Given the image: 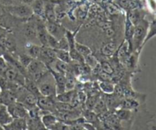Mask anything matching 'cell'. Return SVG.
Instances as JSON below:
<instances>
[{
	"mask_svg": "<svg viewBox=\"0 0 156 130\" xmlns=\"http://www.w3.org/2000/svg\"><path fill=\"white\" fill-rule=\"evenodd\" d=\"M115 115L120 121H129L132 117V110L120 107L116 110Z\"/></svg>",
	"mask_w": 156,
	"mask_h": 130,
	"instance_id": "21",
	"label": "cell"
},
{
	"mask_svg": "<svg viewBox=\"0 0 156 130\" xmlns=\"http://www.w3.org/2000/svg\"><path fill=\"white\" fill-rule=\"evenodd\" d=\"M26 49L27 50V54L31 57L33 59H36L39 57L40 53H41V46L36 45V44H31V43H27L25 45Z\"/></svg>",
	"mask_w": 156,
	"mask_h": 130,
	"instance_id": "23",
	"label": "cell"
},
{
	"mask_svg": "<svg viewBox=\"0 0 156 130\" xmlns=\"http://www.w3.org/2000/svg\"><path fill=\"white\" fill-rule=\"evenodd\" d=\"M76 91L74 90H66V91L62 92V93L56 94V101L58 102H67V103H70V102L73 99V96H74Z\"/></svg>",
	"mask_w": 156,
	"mask_h": 130,
	"instance_id": "18",
	"label": "cell"
},
{
	"mask_svg": "<svg viewBox=\"0 0 156 130\" xmlns=\"http://www.w3.org/2000/svg\"><path fill=\"white\" fill-rule=\"evenodd\" d=\"M83 118L85 119V120L86 122H90V123L93 124L94 125V123H97V122H99V119L98 118V115L96 114L94 112L91 111V110H88L87 111H85L84 113V116Z\"/></svg>",
	"mask_w": 156,
	"mask_h": 130,
	"instance_id": "28",
	"label": "cell"
},
{
	"mask_svg": "<svg viewBox=\"0 0 156 130\" xmlns=\"http://www.w3.org/2000/svg\"><path fill=\"white\" fill-rule=\"evenodd\" d=\"M3 129H4V128H3V126H2V125H0V130H3Z\"/></svg>",
	"mask_w": 156,
	"mask_h": 130,
	"instance_id": "41",
	"label": "cell"
},
{
	"mask_svg": "<svg viewBox=\"0 0 156 130\" xmlns=\"http://www.w3.org/2000/svg\"><path fill=\"white\" fill-rule=\"evenodd\" d=\"M48 73L45 76H43L42 78H41L36 83L37 84L40 93H41V94L42 96L56 97V85H55V81L53 82L52 80H50L49 77H47Z\"/></svg>",
	"mask_w": 156,
	"mask_h": 130,
	"instance_id": "3",
	"label": "cell"
},
{
	"mask_svg": "<svg viewBox=\"0 0 156 130\" xmlns=\"http://www.w3.org/2000/svg\"><path fill=\"white\" fill-rule=\"evenodd\" d=\"M117 44L114 41H110V42L106 43L102 46L101 49V52L103 55L106 57L112 56L114 54V52L117 50Z\"/></svg>",
	"mask_w": 156,
	"mask_h": 130,
	"instance_id": "19",
	"label": "cell"
},
{
	"mask_svg": "<svg viewBox=\"0 0 156 130\" xmlns=\"http://www.w3.org/2000/svg\"><path fill=\"white\" fill-rule=\"evenodd\" d=\"M4 9L13 16L19 18H30L34 13L30 5L18 2L9 6H4Z\"/></svg>",
	"mask_w": 156,
	"mask_h": 130,
	"instance_id": "2",
	"label": "cell"
},
{
	"mask_svg": "<svg viewBox=\"0 0 156 130\" xmlns=\"http://www.w3.org/2000/svg\"><path fill=\"white\" fill-rule=\"evenodd\" d=\"M8 67H9V63L7 62L5 58L2 56H0V76L3 74Z\"/></svg>",
	"mask_w": 156,
	"mask_h": 130,
	"instance_id": "37",
	"label": "cell"
},
{
	"mask_svg": "<svg viewBox=\"0 0 156 130\" xmlns=\"http://www.w3.org/2000/svg\"><path fill=\"white\" fill-rule=\"evenodd\" d=\"M5 130H26L27 119L26 118H13L12 122L3 126Z\"/></svg>",
	"mask_w": 156,
	"mask_h": 130,
	"instance_id": "9",
	"label": "cell"
},
{
	"mask_svg": "<svg viewBox=\"0 0 156 130\" xmlns=\"http://www.w3.org/2000/svg\"><path fill=\"white\" fill-rule=\"evenodd\" d=\"M44 18L47 21H56V11L52 3H47L44 6Z\"/></svg>",
	"mask_w": 156,
	"mask_h": 130,
	"instance_id": "16",
	"label": "cell"
},
{
	"mask_svg": "<svg viewBox=\"0 0 156 130\" xmlns=\"http://www.w3.org/2000/svg\"><path fill=\"white\" fill-rule=\"evenodd\" d=\"M75 49H76L82 56H83L84 58L86 57L87 55L91 54V49L89 48V47H88V46L85 45V44H81V43L79 42H77V41L75 42Z\"/></svg>",
	"mask_w": 156,
	"mask_h": 130,
	"instance_id": "27",
	"label": "cell"
},
{
	"mask_svg": "<svg viewBox=\"0 0 156 130\" xmlns=\"http://www.w3.org/2000/svg\"><path fill=\"white\" fill-rule=\"evenodd\" d=\"M101 67L102 71L105 72V73H108L110 75H112L114 73V69L112 67L111 64H109L107 61H103V62L101 63Z\"/></svg>",
	"mask_w": 156,
	"mask_h": 130,
	"instance_id": "34",
	"label": "cell"
},
{
	"mask_svg": "<svg viewBox=\"0 0 156 130\" xmlns=\"http://www.w3.org/2000/svg\"><path fill=\"white\" fill-rule=\"evenodd\" d=\"M37 59H39L47 66H50L56 60L55 49L48 46H41V53Z\"/></svg>",
	"mask_w": 156,
	"mask_h": 130,
	"instance_id": "5",
	"label": "cell"
},
{
	"mask_svg": "<svg viewBox=\"0 0 156 130\" xmlns=\"http://www.w3.org/2000/svg\"><path fill=\"white\" fill-rule=\"evenodd\" d=\"M41 122L46 128V129H52L53 125L58 121L56 115L53 113H47L41 116Z\"/></svg>",
	"mask_w": 156,
	"mask_h": 130,
	"instance_id": "11",
	"label": "cell"
},
{
	"mask_svg": "<svg viewBox=\"0 0 156 130\" xmlns=\"http://www.w3.org/2000/svg\"><path fill=\"white\" fill-rule=\"evenodd\" d=\"M55 62V68H56V71H59L60 73H62L65 74L69 70V64L64 62V61H60L59 59H56Z\"/></svg>",
	"mask_w": 156,
	"mask_h": 130,
	"instance_id": "30",
	"label": "cell"
},
{
	"mask_svg": "<svg viewBox=\"0 0 156 130\" xmlns=\"http://www.w3.org/2000/svg\"><path fill=\"white\" fill-rule=\"evenodd\" d=\"M47 46H48V47H52V48H54V49L57 48L58 39L49 33H48V35H47Z\"/></svg>",
	"mask_w": 156,
	"mask_h": 130,
	"instance_id": "36",
	"label": "cell"
},
{
	"mask_svg": "<svg viewBox=\"0 0 156 130\" xmlns=\"http://www.w3.org/2000/svg\"><path fill=\"white\" fill-rule=\"evenodd\" d=\"M127 19L133 24L136 25L144 18H143V15L140 11L137 10V9H131L130 12H129V15H128Z\"/></svg>",
	"mask_w": 156,
	"mask_h": 130,
	"instance_id": "20",
	"label": "cell"
},
{
	"mask_svg": "<svg viewBox=\"0 0 156 130\" xmlns=\"http://www.w3.org/2000/svg\"><path fill=\"white\" fill-rule=\"evenodd\" d=\"M12 119L13 117L8 110L7 106L0 103V125L5 126L12 122Z\"/></svg>",
	"mask_w": 156,
	"mask_h": 130,
	"instance_id": "15",
	"label": "cell"
},
{
	"mask_svg": "<svg viewBox=\"0 0 156 130\" xmlns=\"http://www.w3.org/2000/svg\"><path fill=\"white\" fill-rule=\"evenodd\" d=\"M24 35L28 39L37 38V29L35 21H29L24 27Z\"/></svg>",
	"mask_w": 156,
	"mask_h": 130,
	"instance_id": "14",
	"label": "cell"
},
{
	"mask_svg": "<svg viewBox=\"0 0 156 130\" xmlns=\"http://www.w3.org/2000/svg\"><path fill=\"white\" fill-rule=\"evenodd\" d=\"M149 24L147 21L142 20L140 23L134 27L133 34L132 38V47L134 50H140L143 47V41L147 34Z\"/></svg>",
	"mask_w": 156,
	"mask_h": 130,
	"instance_id": "1",
	"label": "cell"
},
{
	"mask_svg": "<svg viewBox=\"0 0 156 130\" xmlns=\"http://www.w3.org/2000/svg\"><path fill=\"white\" fill-rule=\"evenodd\" d=\"M18 1H19V2L21 3H24V4L30 5V4H31L34 0H18Z\"/></svg>",
	"mask_w": 156,
	"mask_h": 130,
	"instance_id": "40",
	"label": "cell"
},
{
	"mask_svg": "<svg viewBox=\"0 0 156 130\" xmlns=\"http://www.w3.org/2000/svg\"><path fill=\"white\" fill-rule=\"evenodd\" d=\"M0 14H1V9H0Z\"/></svg>",
	"mask_w": 156,
	"mask_h": 130,
	"instance_id": "42",
	"label": "cell"
},
{
	"mask_svg": "<svg viewBox=\"0 0 156 130\" xmlns=\"http://www.w3.org/2000/svg\"><path fill=\"white\" fill-rule=\"evenodd\" d=\"M56 49H62V50H69V44L68 40L66 36L62 37L60 39L58 40V46Z\"/></svg>",
	"mask_w": 156,
	"mask_h": 130,
	"instance_id": "35",
	"label": "cell"
},
{
	"mask_svg": "<svg viewBox=\"0 0 156 130\" xmlns=\"http://www.w3.org/2000/svg\"><path fill=\"white\" fill-rule=\"evenodd\" d=\"M92 110L93 112H94V113L98 115H98H103L104 113H107L108 110V108H107L106 104H105V99H104V98H101L100 96V98L98 99L95 105L93 107Z\"/></svg>",
	"mask_w": 156,
	"mask_h": 130,
	"instance_id": "22",
	"label": "cell"
},
{
	"mask_svg": "<svg viewBox=\"0 0 156 130\" xmlns=\"http://www.w3.org/2000/svg\"><path fill=\"white\" fill-rule=\"evenodd\" d=\"M85 59V64L89 67L90 69H92L98 64V61L97 58L92 54H90L87 55L86 57L84 58Z\"/></svg>",
	"mask_w": 156,
	"mask_h": 130,
	"instance_id": "31",
	"label": "cell"
},
{
	"mask_svg": "<svg viewBox=\"0 0 156 130\" xmlns=\"http://www.w3.org/2000/svg\"><path fill=\"white\" fill-rule=\"evenodd\" d=\"M27 129H46L44 125L41 122V118H27Z\"/></svg>",
	"mask_w": 156,
	"mask_h": 130,
	"instance_id": "17",
	"label": "cell"
},
{
	"mask_svg": "<svg viewBox=\"0 0 156 130\" xmlns=\"http://www.w3.org/2000/svg\"><path fill=\"white\" fill-rule=\"evenodd\" d=\"M100 98V96H98V95L94 94V95H91L90 96L86 98L85 99V106L88 108V110H92L94 106L95 105V103L97 102L98 99Z\"/></svg>",
	"mask_w": 156,
	"mask_h": 130,
	"instance_id": "32",
	"label": "cell"
},
{
	"mask_svg": "<svg viewBox=\"0 0 156 130\" xmlns=\"http://www.w3.org/2000/svg\"><path fill=\"white\" fill-rule=\"evenodd\" d=\"M48 67V70L50 73H51L52 76L53 77V80L55 81V85H56V94L62 93V92L66 91L65 88V74L62 73H60L59 71L53 70L50 66Z\"/></svg>",
	"mask_w": 156,
	"mask_h": 130,
	"instance_id": "7",
	"label": "cell"
},
{
	"mask_svg": "<svg viewBox=\"0 0 156 130\" xmlns=\"http://www.w3.org/2000/svg\"><path fill=\"white\" fill-rule=\"evenodd\" d=\"M7 108L10 114L13 118H26L28 117V110L20 102L7 106Z\"/></svg>",
	"mask_w": 156,
	"mask_h": 130,
	"instance_id": "6",
	"label": "cell"
},
{
	"mask_svg": "<svg viewBox=\"0 0 156 130\" xmlns=\"http://www.w3.org/2000/svg\"><path fill=\"white\" fill-rule=\"evenodd\" d=\"M19 2L18 0H0V5L3 6H9L17 4Z\"/></svg>",
	"mask_w": 156,
	"mask_h": 130,
	"instance_id": "39",
	"label": "cell"
},
{
	"mask_svg": "<svg viewBox=\"0 0 156 130\" xmlns=\"http://www.w3.org/2000/svg\"><path fill=\"white\" fill-rule=\"evenodd\" d=\"M37 106L44 111L54 113L56 110V99L52 96H40L37 97Z\"/></svg>",
	"mask_w": 156,
	"mask_h": 130,
	"instance_id": "4",
	"label": "cell"
},
{
	"mask_svg": "<svg viewBox=\"0 0 156 130\" xmlns=\"http://www.w3.org/2000/svg\"><path fill=\"white\" fill-rule=\"evenodd\" d=\"M55 51H56V59L64 61L67 64H69V63L72 62L71 57H70L69 50H62V49H55Z\"/></svg>",
	"mask_w": 156,
	"mask_h": 130,
	"instance_id": "24",
	"label": "cell"
},
{
	"mask_svg": "<svg viewBox=\"0 0 156 130\" xmlns=\"http://www.w3.org/2000/svg\"><path fill=\"white\" fill-rule=\"evenodd\" d=\"M15 102H17V97L15 93L9 90H1L0 91V103L7 106Z\"/></svg>",
	"mask_w": 156,
	"mask_h": 130,
	"instance_id": "10",
	"label": "cell"
},
{
	"mask_svg": "<svg viewBox=\"0 0 156 130\" xmlns=\"http://www.w3.org/2000/svg\"><path fill=\"white\" fill-rule=\"evenodd\" d=\"M44 0H34L30 4L34 15L44 19Z\"/></svg>",
	"mask_w": 156,
	"mask_h": 130,
	"instance_id": "13",
	"label": "cell"
},
{
	"mask_svg": "<svg viewBox=\"0 0 156 130\" xmlns=\"http://www.w3.org/2000/svg\"><path fill=\"white\" fill-rule=\"evenodd\" d=\"M33 58L30 56H29L27 54H19L18 56V62L26 68V67L28 66V64H30V61H32Z\"/></svg>",
	"mask_w": 156,
	"mask_h": 130,
	"instance_id": "33",
	"label": "cell"
},
{
	"mask_svg": "<svg viewBox=\"0 0 156 130\" xmlns=\"http://www.w3.org/2000/svg\"><path fill=\"white\" fill-rule=\"evenodd\" d=\"M4 47L11 52H13L14 50H16V41L13 35H9L5 36Z\"/></svg>",
	"mask_w": 156,
	"mask_h": 130,
	"instance_id": "25",
	"label": "cell"
},
{
	"mask_svg": "<svg viewBox=\"0 0 156 130\" xmlns=\"http://www.w3.org/2000/svg\"><path fill=\"white\" fill-rule=\"evenodd\" d=\"M114 86L115 85L111 81H101L99 83V87L105 94L114 93Z\"/></svg>",
	"mask_w": 156,
	"mask_h": 130,
	"instance_id": "26",
	"label": "cell"
},
{
	"mask_svg": "<svg viewBox=\"0 0 156 130\" xmlns=\"http://www.w3.org/2000/svg\"><path fill=\"white\" fill-rule=\"evenodd\" d=\"M46 28L49 34L53 35L58 40L60 39L61 38L65 36L66 29L60 24H57L56 21H45Z\"/></svg>",
	"mask_w": 156,
	"mask_h": 130,
	"instance_id": "8",
	"label": "cell"
},
{
	"mask_svg": "<svg viewBox=\"0 0 156 130\" xmlns=\"http://www.w3.org/2000/svg\"><path fill=\"white\" fill-rule=\"evenodd\" d=\"M148 28H149V32L147 31V34H146V38H145L144 41H143V45H145V44H146V43L147 42V41H149V39L152 38L155 35V34H156V24H155V19H154L153 21H152V22H151L150 24H149V27H148Z\"/></svg>",
	"mask_w": 156,
	"mask_h": 130,
	"instance_id": "29",
	"label": "cell"
},
{
	"mask_svg": "<svg viewBox=\"0 0 156 130\" xmlns=\"http://www.w3.org/2000/svg\"><path fill=\"white\" fill-rule=\"evenodd\" d=\"M104 99H105V104H106L108 110L118 108L119 106H120V101H121L120 98L116 96L114 93L106 94Z\"/></svg>",
	"mask_w": 156,
	"mask_h": 130,
	"instance_id": "12",
	"label": "cell"
},
{
	"mask_svg": "<svg viewBox=\"0 0 156 130\" xmlns=\"http://www.w3.org/2000/svg\"><path fill=\"white\" fill-rule=\"evenodd\" d=\"M98 76L99 80L101 81H111V80H112L111 75L108 74V73H105V72L102 71V70L98 74Z\"/></svg>",
	"mask_w": 156,
	"mask_h": 130,
	"instance_id": "38",
	"label": "cell"
}]
</instances>
